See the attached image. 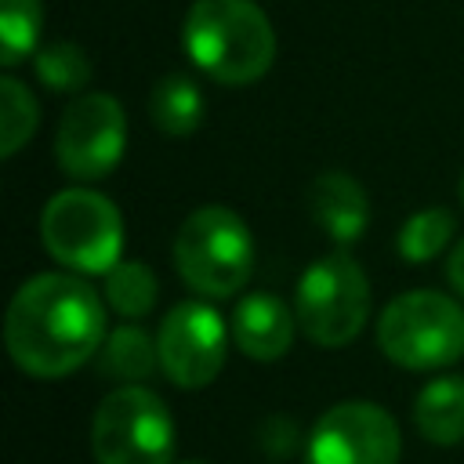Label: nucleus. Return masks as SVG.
<instances>
[{
	"instance_id": "f257e3e1",
	"label": "nucleus",
	"mask_w": 464,
	"mask_h": 464,
	"mask_svg": "<svg viewBox=\"0 0 464 464\" xmlns=\"http://www.w3.org/2000/svg\"><path fill=\"white\" fill-rule=\"evenodd\" d=\"M105 294L80 272H40L18 286L7 304L4 341L18 370L33 377H65L105 344Z\"/></svg>"
},
{
	"instance_id": "f03ea898",
	"label": "nucleus",
	"mask_w": 464,
	"mask_h": 464,
	"mask_svg": "<svg viewBox=\"0 0 464 464\" xmlns=\"http://www.w3.org/2000/svg\"><path fill=\"white\" fill-rule=\"evenodd\" d=\"M181 40L192 65L228 87L261 80L276 58V29L254 0H192Z\"/></svg>"
},
{
	"instance_id": "7ed1b4c3",
	"label": "nucleus",
	"mask_w": 464,
	"mask_h": 464,
	"mask_svg": "<svg viewBox=\"0 0 464 464\" xmlns=\"http://www.w3.org/2000/svg\"><path fill=\"white\" fill-rule=\"evenodd\" d=\"M174 268L203 297H232L254 272V236L228 207L192 210L174 236Z\"/></svg>"
},
{
	"instance_id": "20e7f679",
	"label": "nucleus",
	"mask_w": 464,
	"mask_h": 464,
	"mask_svg": "<svg viewBox=\"0 0 464 464\" xmlns=\"http://www.w3.org/2000/svg\"><path fill=\"white\" fill-rule=\"evenodd\" d=\"M381 352L406 370H442L464 355V308L439 290H406L377 319Z\"/></svg>"
},
{
	"instance_id": "39448f33",
	"label": "nucleus",
	"mask_w": 464,
	"mask_h": 464,
	"mask_svg": "<svg viewBox=\"0 0 464 464\" xmlns=\"http://www.w3.org/2000/svg\"><path fill=\"white\" fill-rule=\"evenodd\" d=\"M40 239L47 254L80 276H105L123 250L120 207L94 188L54 192L40 214Z\"/></svg>"
},
{
	"instance_id": "423d86ee",
	"label": "nucleus",
	"mask_w": 464,
	"mask_h": 464,
	"mask_svg": "<svg viewBox=\"0 0 464 464\" xmlns=\"http://www.w3.org/2000/svg\"><path fill=\"white\" fill-rule=\"evenodd\" d=\"M297 326L312 344H352L370 319V283L348 250H334L304 268L294 294Z\"/></svg>"
},
{
	"instance_id": "0eeeda50",
	"label": "nucleus",
	"mask_w": 464,
	"mask_h": 464,
	"mask_svg": "<svg viewBox=\"0 0 464 464\" xmlns=\"http://www.w3.org/2000/svg\"><path fill=\"white\" fill-rule=\"evenodd\" d=\"M174 420L167 402L145 384L109 392L91 420L98 464H174Z\"/></svg>"
},
{
	"instance_id": "6e6552de",
	"label": "nucleus",
	"mask_w": 464,
	"mask_h": 464,
	"mask_svg": "<svg viewBox=\"0 0 464 464\" xmlns=\"http://www.w3.org/2000/svg\"><path fill=\"white\" fill-rule=\"evenodd\" d=\"M123 145H127V116L112 94L87 91L65 105L54 134V156L69 178L98 181L112 174L123 160Z\"/></svg>"
},
{
	"instance_id": "1a4fd4ad",
	"label": "nucleus",
	"mask_w": 464,
	"mask_h": 464,
	"mask_svg": "<svg viewBox=\"0 0 464 464\" xmlns=\"http://www.w3.org/2000/svg\"><path fill=\"white\" fill-rule=\"evenodd\" d=\"M228 337H232V330L225 326V319L214 304L178 301L156 330L163 377L185 392L210 384L225 366Z\"/></svg>"
},
{
	"instance_id": "9d476101",
	"label": "nucleus",
	"mask_w": 464,
	"mask_h": 464,
	"mask_svg": "<svg viewBox=\"0 0 464 464\" xmlns=\"http://www.w3.org/2000/svg\"><path fill=\"white\" fill-rule=\"evenodd\" d=\"M399 424L377 402H337L304 439L308 464H399Z\"/></svg>"
},
{
	"instance_id": "9b49d317",
	"label": "nucleus",
	"mask_w": 464,
	"mask_h": 464,
	"mask_svg": "<svg viewBox=\"0 0 464 464\" xmlns=\"http://www.w3.org/2000/svg\"><path fill=\"white\" fill-rule=\"evenodd\" d=\"M232 341L236 348L254 359V362H276L290 352L294 344V330L297 326V312L279 297V294H268V290H257V294H246L236 308H232Z\"/></svg>"
},
{
	"instance_id": "f8f14e48",
	"label": "nucleus",
	"mask_w": 464,
	"mask_h": 464,
	"mask_svg": "<svg viewBox=\"0 0 464 464\" xmlns=\"http://www.w3.org/2000/svg\"><path fill=\"white\" fill-rule=\"evenodd\" d=\"M308 203H312V218L315 225H323V232L337 243V246H348L355 243L362 232H366V221H370V199L362 192V185L344 174V170H326L312 181V192H308Z\"/></svg>"
},
{
	"instance_id": "ddd939ff",
	"label": "nucleus",
	"mask_w": 464,
	"mask_h": 464,
	"mask_svg": "<svg viewBox=\"0 0 464 464\" xmlns=\"http://www.w3.org/2000/svg\"><path fill=\"white\" fill-rule=\"evenodd\" d=\"M413 424L435 446L464 442V377L442 373L428 381L413 402Z\"/></svg>"
},
{
	"instance_id": "4468645a",
	"label": "nucleus",
	"mask_w": 464,
	"mask_h": 464,
	"mask_svg": "<svg viewBox=\"0 0 464 464\" xmlns=\"http://www.w3.org/2000/svg\"><path fill=\"white\" fill-rule=\"evenodd\" d=\"M149 112H152V123L170 138H188L192 130H199V123L207 116L203 112V94H199L196 80L185 76V72H167L152 87Z\"/></svg>"
},
{
	"instance_id": "2eb2a0df",
	"label": "nucleus",
	"mask_w": 464,
	"mask_h": 464,
	"mask_svg": "<svg viewBox=\"0 0 464 464\" xmlns=\"http://www.w3.org/2000/svg\"><path fill=\"white\" fill-rule=\"evenodd\" d=\"M98 370L105 377H120L127 384L149 381L160 370V348L156 337H149L141 326H116L105 344L98 348Z\"/></svg>"
},
{
	"instance_id": "dca6fc26",
	"label": "nucleus",
	"mask_w": 464,
	"mask_h": 464,
	"mask_svg": "<svg viewBox=\"0 0 464 464\" xmlns=\"http://www.w3.org/2000/svg\"><path fill=\"white\" fill-rule=\"evenodd\" d=\"M156 297H160V283H156L149 265H141V261H116L105 272V304L116 315H123V319L149 315Z\"/></svg>"
},
{
	"instance_id": "f3484780",
	"label": "nucleus",
	"mask_w": 464,
	"mask_h": 464,
	"mask_svg": "<svg viewBox=\"0 0 464 464\" xmlns=\"http://www.w3.org/2000/svg\"><path fill=\"white\" fill-rule=\"evenodd\" d=\"M453 228H457V221H453V214L446 207H424V210L410 214L406 225L399 228V239H395L399 257L410 261V265L431 261L435 254H442L450 246Z\"/></svg>"
},
{
	"instance_id": "a211bd4d",
	"label": "nucleus",
	"mask_w": 464,
	"mask_h": 464,
	"mask_svg": "<svg viewBox=\"0 0 464 464\" xmlns=\"http://www.w3.org/2000/svg\"><path fill=\"white\" fill-rule=\"evenodd\" d=\"M36 120H40V109H36L33 91L18 76L7 72L0 80V156L4 160H11L33 138Z\"/></svg>"
},
{
	"instance_id": "6ab92c4d",
	"label": "nucleus",
	"mask_w": 464,
	"mask_h": 464,
	"mask_svg": "<svg viewBox=\"0 0 464 464\" xmlns=\"http://www.w3.org/2000/svg\"><path fill=\"white\" fill-rule=\"evenodd\" d=\"M44 29L40 0H0V62L11 69L22 58L36 54Z\"/></svg>"
},
{
	"instance_id": "aec40b11",
	"label": "nucleus",
	"mask_w": 464,
	"mask_h": 464,
	"mask_svg": "<svg viewBox=\"0 0 464 464\" xmlns=\"http://www.w3.org/2000/svg\"><path fill=\"white\" fill-rule=\"evenodd\" d=\"M33 69H36V80L51 91H80L87 80H91V58L80 51V44L72 40H54L47 47H36L33 54Z\"/></svg>"
},
{
	"instance_id": "412c9836",
	"label": "nucleus",
	"mask_w": 464,
	"mask_h": 464,
	"mask_svg": "<svg viewBox=\"0 0 464 464\" xmlns=\"http://www.w3.org/2000/svg\"><path fill=\"white\" fill-rule=\"evenodd\" d=\"M257 439H261V446H265L268 457H286L297 446V424H294V417H268L261 424Z\"/></svg>"
},
{
	"instance_id": "4be33fe9",
	"label": "nucleus",
	"mask_w": 464,
	"mask_h": 464,
	"mask_svg": "<svg viewBox=\"0 0 464 464\" xmlns=\"http://www.w3.org/2000/svg\"><path fill=\"white\" fill-rule=\"evenodd\" d=\"M446 276H450V286L464 297V239L453 246V254H450V265H446Z\"/></svg>"
},
{
	"instance_id": "5701e85b",
	"label": "nucleus",
	"mask_w": 464,
	"mask_h": 464,
	"mask_svg": "<svg viewBox=\"0 0 464 464\" xmlns=\"http://www.w3.org/2000/svg\"><path fill=\"white\" fill-rule=\"evenodd\" d=\"M457 192H460V203H464V174H460V188Z\"/></svg>"
},
{
	"instance_id": "b1692460",
	"label": "nucleus",
	"mask_w": 464,
	"mask_h": 464,
	"mask_svg": "<svg viewBox=\"0 0 464 464\" xmlns=\"http://www.w3.org/2000/svg\"><path fill=\"white\" fill-rule=\"evenodd\" d=\"M185 464H203V460H185Z\"/></svg>"
}]
</instances>
